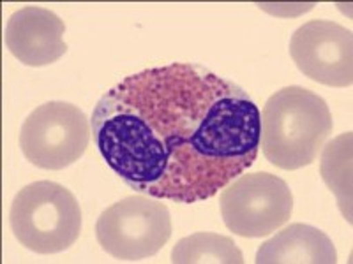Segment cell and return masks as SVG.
<instances>
[{
	"label": "cell",
	"instance_id": "cell-9",
	"mask_svg": "<svg viewBox=\"0 0 353 264\" xmlns=\"http://www.w3.org/2000/svg\"><path fill=\"white\" fill-rule=\"evenodd\" d=\"M256 264H336L337 250L321 229L290 224L260 245Z\"/></svg>",
	"mask_w": 353,
	"mask_h": 264
},
{
	"label": "cell",
	"instance_id": "cell-6",
	"mask_svg": "<svg viewBox=\"0 0 353 264\" xmlns=\"http://www.w3.org/2000/svg\"><path fill=\"white\" fill-rule=\"evenodd\" d=\"M90 120L78 106L53 100L25 118L20 148L36 168L59 171L74 164L90 143Z\"/></svg>",
	"mask_w": 353,
	"mask_h": 264
},
{
	"label": "cell",
	"instance_id": "cell-3",
	"mask_svg": "<svg viewBox=\"0 0 353 264\" xmlns=\"http://www.w3.org/2000/svg\"><path fill=\"white\" fill-rule=\"evenodd\" d=\"M9 226L18 243L32 252H64L80 238V203L64 185L34 182L12 199Z\"/></svg>",
	"mask_w": 353,
	"mask_h": 264
},
{
	"label": "cell",
	"instance_id": "cell-4",
	"mask_svg": "<svg viewBox=\"0 0 353 264\" xmlns=\"http://www.w3.org/2000/svg\"><path fill=\"white\" fill-rule=\"evenodd\" d=\"M172 236V215L165 203L152 196H129L101 213L96 224L97 243L121 261L152 257Z\"/></svg>",
	"mask_w": 353,
	"mask_h": 264
},
{
	"label": "cell",
	"instance_id": "cell-5",
	"mask_svg": "<svg viewBox=\"0 0 353 264\" xmlns=\"http://www.w3.org/2000/svg\"><path fill=\"white\" fill-rule=\"evenodd\" d=\"M221 217L237 236L263 238L281 229L293 213V194L270 173H242L219 197Z\"/></svg>",
	"mask_w": 353,
	"mask_h": 264
},
{
	"label": "cell",
	"instance_id": "cell-1",
	"mask_svg": "<svg viewBox=\"0 0 353 264\" xmlns=\"http://www.w3.org/2000/svg\"><path fill=\"white\" fill-rule=\"evenodd\" d=\"M90 127L106 166L134 192L193 204L254 164L261 113L237 83L203 65L170 64L106 90Z\"/></svg>",
	"mask_w": 353,
	"mask_h": 264
},
{
	"label": "cell",
	"instance_id": "cell-7",
	"mask_svg": "<svg viewBox=\"0 0 353 264\" xmlns=\"http://www.w3.org/2000/svg\"><path fill=\"white\" fill-rule=\"evenodd\" d=\"M290 56L309 80L327 87H352L353 37L341 25L330 20L304 23L290 39Z\"/></svg>",
	"mask_w": 353,
	"mask_h": 264
},
{
	"label": "cell",
	"instance_id": "cell-8",
	"mask_svg": "<svg viewBox=\"0 0 353 264\" xmlns=\"http://www.w3.org/2000/svg\"><path fill=\"white\" fill-rule=\"evenodd\" d=\"M65 25L55 12L44 8L18 9L8 20L4 32L6 48L28 67L55 64L65 52Z\"/></svg>",
	"mask_w": 353,
	"mask_h": 264
},
{
	"label": "cell",
	"instance_id": "cell-10",
	"mask_svg": "<svg viewBox=\"0 0 353 264\" xmlns=\"http://www.w3.org/2000/svg\"><path fill=\"white\" fill-rule=\"evenodd\" d=\"M352 132H345L321 148L320 173L336 194L337 206L352 224Z\"/></svg>",
	"mask_w": 353,
	"mask_h": 264
},
{
	"label": "cell",
	"instance_id": "cell-11",
	"mask_svg": "<svg viewBox=\"0 0 353 264\" xmlns=\"http://www.w3.org/2000/svg\"><path fill=\"white\" fill-rule=\"evenodd\" d=\"M173 264H244L237 243L217 232H194L176 241L172 250Z\"/></svg>",
	"mask_w": 353,
	"mask_h": 264
},
{
	"label": "cell",
	"instance_id": "cell-2",
	"mask_svg": "<svg viewBox=\"0 0 353 264\" xmlns=\"http://www.w3.org/2000/svg\"><path fill=\"white\" fill-rule=\"evenodd\" d=\"M327 102L299 85L269 97L261 111L260 148L276 168L295 171L311 166L332 134Z\"/></svg>",
	"mask_w": 353,
	"mask_h": 264
}]
</instances>
